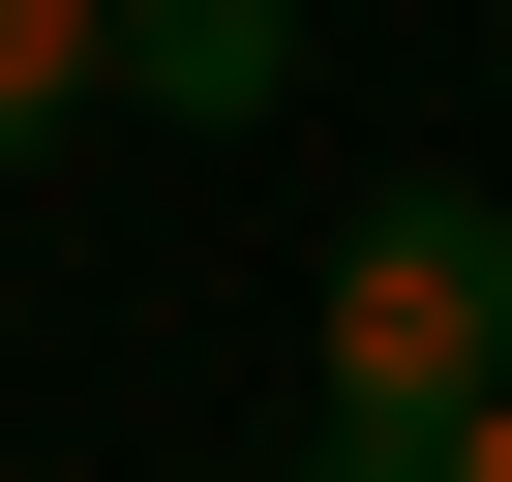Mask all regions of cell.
<instances>
[{"instance_id":"cell-3","label":"cell","mask_w":512,"mask_h":482,"mask_svg":"<svg viewBox=\"0 0 512 482\" xmlns=\"http://www.w3.org/2000/svg\"><path fill=\"white\" fill-rule=\"evenodd\" d=\"M91 91H121V0H0V151H61Z\"/></svg>"},{"instance_id":"cell-4","label":"cell","mask_w":512,"mask_h":482,"mask_svg":"<svg viewBox=\"0 0 512 482\" xmlns=\"http://www.w3.org/2000/svg\"><path fill=\"white\" fill-rule=\"evenodd\" d=\"M452 482H512V392H482V422H452Z\"/></svg>"},{"instance_id":"cell-1","label":"cell","mask_w":512,"mask_h":482,"mask_svg":"<svg viewBox=\"0 0 512 482\" xmlns=\"http://www.w3.org/2000/svg\"><path fill=\"white\" fill-rule=\"evenodd\" d=\"M482 392H512V211L482 181H362V241H332V422L452 452Z\"/></svg>"},{"instance_id":"cell-5","label":"cell","mask_w":512,"mask_h":482,"mask_svg":"<svg viewBox=\"0 0 512 482\" xmlns=\"http://www.w3.org/2000/svg\"><path fill=\"white\" fill-rule=\"evenodd\" d=\"M482 31H512V0H482Z\"/></svg>"},{"instance_id":"cell-2","label":"cell","mask_w":512,"mask_h":482,"mask_svg":"<svg viewBox=\"0 0 512 482\" xmlns=\"http://www.w3.org/2000/svg\"><path fill=\"white\" fill-rule=\"evenodd\" d=\"M121 91L151 121H272L302 91V0H121Z\"/></svg>"}]
</instances>
